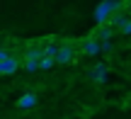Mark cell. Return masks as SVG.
Here are the masks:
<instances>
[{
  "label": "cell",
  "instance_id": "6da1fadb",
  "mask_svg": "<svg viewBox=\"0 0 131 119\" xmlns=\"http://www.w3.org/2000/svg\"><path fill=\"white\" fill-rule=\"evenodd\" d=\"M73 61H75V46H73V44H63V46H58L56 63H73Z\"/></svg>",
  "mask_w": 131,
  "mask_h": 119
},
{
  "label": "cell",
  "instance_id": "7a4b0ae2",
  "mask_svg": "<svg viewBox=\"0 0 131 119\" xmlns=\"http://www.w3.org/2000/svg\"><path fill=\"white\" fill-rule=\"evenodd\" d=\"M112 34H114V29L109 27V24H100V27H95L92 29V34H90V39H95V41H109L112 39Z\"/></svg>",
  "mask_w": 131,
  "mask_h": 119
},
{
  "label": "cell",
  "instance_id": "3957f363",
  "mask_svg": "<svg viewBox=\"0 0 131 119\" xmlns=\"http://www.w3.org/2000/svg\"><path fill=\"white\" fill-rule=\"evenodd\" d=\"M80 51H83L85 56H97V53H102V44L95 41V39H85V41L80 44Z\"/></svg>",
  "mask_w": 131,
  "mask_h": 119
},
{
  "label": "cell",
  "instance_id": "277c9868",
  "mask_svg": "<svg viewBox=\"0 0 131 119\" xmlns=\"http://www.w3.org/2000/svg\"><path fill=\"white\" fill-rule=\"evenodd\" d=\"M17 68H19V58L10 56L5 61H0V75H12V73H17Z\"/></svg>",
  "mask_w": 131,
  "mask_h": 119
},
{
  "label": "cell",
  "instance_id": "5b68a950",
  "mask_svg": "<svg viewBox=\"0 0 131 119\" xmlns=\"http://www.w3.org/2000/svg\"><path fill=\"white\" fill-rule=\"evenodd\" d=\"M90 78H92L95 83H107V78H109V71H107V66L104 63H97V66L90 71Z\"/></svg>",
  "mask_w": 131,
  "mask_h": 119
},
{
  "label": "cell",
  "instance_id": "8992f818",
  "mask_svg": "<svg viewBox=\"0 0 131 119\" xmlns=\"http://www.w3.org/2000/svg\"><path fill=\"white\" fill-rule=\"evenodd\" d=\"M17 107L19 110H32V107H37V95H34V92H24L17 100Z\"/></svg>",
  "mask_w": 131,
  "mask_h": 119
},
{
  "label": "cell",
  "instance_id": "52a82bcc",
  "mask_svg": "<svg viewBox=\"0 0 131 119\" xmlns=\"http://www.w3.org/2000/svg\"><path fill=\"white\" fill-rule=\"evenodd\" d=\"M126 22H129V15L124 12V10H119V12H114L112 17H109V22H107V24H109L112 29H114V27H119V29H122Z\"/></svg>",
  "mask_w": 131,
  "mask_h": 119
},
{
  "label": "cell",
  "instance_id": "ba28073f",
  "mask_svg": "<svg viewBox=\"0 0 131 119\" xmlns=\"http://www.w3.org/2000/svg\"><path fill=\"white\" fill-rule=\"evenodd\" d=\"M41 58H44V49H41V46H29L27 51H24V63H27V61L39 63Z\"/></svg>",
  "mask_w": 131,
  "mask_h": 119
},
{
  "label": "cell",
  "instance_id": "9c48e42d",
  "mask_svg": "<svg viewBox=\"0 0 131 119\" xmlns=\"http://www.w3.org/2000/svg\"><path fill=\"white\" fill-rule=\"evenodd\" d=\"M41 49H44V58H51V61H56V56H58V44L49 41L46 46H41Z\"/></svg>",
  "mask_w": 131,
  "mask_h": 119
},
{
  "label": "cell",
  "instance_id": "30bf717a",
  "mask_svg": "<svg viewBox=\"0 0 131 119\" xmlns=\"http://www.w3.org/2000/svg\"><path fill=\"white\" fill-rule=\"evenodd\" d=\"M53 63H56V61H51V58H41V61H39V71H49Z\"/></svg>",
  "mask_w": 131,
  "mask_h": 119
},
{
  "label": "cell",
  "instance_id": "8fae6325",
  "mask_svg": "<svg viewBox=\"0 0 131 119\" xmlns=\"http://www.w3.org/2000/svg\"><path fill=\"white\" fill-rule=\"evenodd\" d=\"M24 68H27L29 73H34V71H39V63H34V61H27V63H24Z\"/></svg>",
  "mask_w": 131,
  "mask_h": 119
},
{
  "label": "cell",
  "instance_id": "7c38bea8",
  "mask_svg": "<svg viewBox=\"0 0 131 119\" xmlns=\"http://www.w3.org/2000/svg\"><path fill=\"white\" fill-rule=\"evenodd\" d=\"M10 56H12V53H10L7 49H3V46H0V61H5V58H10Z\"/></svg>",
  "mask_w": 131,
  "mask_h": 119
},
{
  "label": "cell",
  "instance_id": "4fadbf2b",
  "mask_svg": "<svg viewBox=\"0 0 131 119\" xmlns=\"http://www.w3.org/2000/svg\"><path fill=\"white\" fill-rule=\"evenodd\" d=\"M122 32H124V34H131V17H129V22L122 27Z\"/></svg>",
  "mask_w": 131,
  "mask_h": 119
},
{
  "label": "cell",
  "instance_id": "5bb4252c",
  "mask_svg": "<svg viewBox=\"0 0 131 119\" xmlns=\"http://www.w3.org/2000/svg\"><path fill=\"white\" fill-rule=\"evenodd\" d=\"M102 51H112V41H102Z\"/></svg>",
  "mask_w": 131,
  "mask_h": 119
},
{
  "label": "cell",
  "instance_id": "9a60e30c",
  "mask_svg": "<svg viewBox=\"0 0 131 119\" xmlns=\"http://www.w3.org/2000/svg\"><path fill=\"white\" fill-rule=\"evenodd\" d=\"M126 10H129V12H131V3H126Z\"/></svg>",
  "mask_w": 131,
  "mask_h": 119
}]
</instances>
